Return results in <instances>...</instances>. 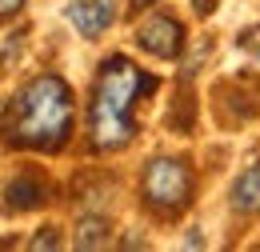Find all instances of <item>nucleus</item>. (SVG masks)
I'll return each instance as SVG.
<instances>
[{
	"label": "nucleus",
	"mask_w": 260,
	"mask_h": 252,
	"mask_svg": "<svg viewBox=\"0 0 260 252\" xmlns=\"http://www.w3.org/2000/svg\"><path fill=\"white\" fill-rule=\"evenodd\" d=\"M232 208L236 212H260V160L236 176V184H232Z\"/></svg>",
	"instance_id": "nucleus-7"
},
{
	"label": "nucleus",
	"mask_w": 260,
	"mask_h": 252,
	"mask_svg": "<svg viewBox=\"0 0 260 252\" xmlns=\"http://www.w3.org/2000/svg\"><path fill=\"white\" fill-rule=\"evenodd\" d=\"M192 8H196V12H200V16H208V12L216 8V0H192Z\"/></svg>",
	"instance_id": "nucleus-12"
},
{
	"label": "nucleus",
	"mask_w": 260,
	"mask_h": 252,
	"mask_svg": "<svg viewBox=\"0 0 260 252\" xmlns=\"http://www.w3.org/2000/svg\"><path fill=\"white\" fill-rule=\"evenodd\" d=\"M156 88V80L148 72H140L128 56H108L96 72V88H92V104H88V136L92 148L112 152L124 148L136 136V120H132V104L136 96H148Z\"/></svg>",
	"instance_id": "nucleus-2"
},
{
	"label": "nucleus",
	"mask_w": 260,
	"mask_h": 252,
	"mask_svg": "<svg viewBox=\"0 0 260 252\" xmlns=\"http://www.w3.org/2000/svg\"><path fill=\"white\" fill-rule=\"evenodd\" d=\"M20 8H24V0H0V20H12Z\"/></svg>",
	"instance_id": "nucleus-11"
},
{
	"label": "nucleus",
	"mask_w": 260,
	"mask_h": 252,
	"mask_svg": "<svg viewBox=\"0 0 260 252\" xmlns=\"http://www.w3.org/2000/svg\"><path fill=\"white\" fill-rule=\"evenodd\" d=\"M140 192H144V204H152L156 212H180V208H188V200H192V168L180 156L148 160L144 180H140Z\"/></svg>",
	"instance_id": "nucleus-3"
},
{
	"label": "nucleus",
	"mask_w": 260,
	"mask_h": 252,
	"mask_svg": "<svg viewBox=\"0 0 260 252\" xmlns=\"http://www.w3.org/2000/svg\"><path fill=\"white\" fill-rule=\"evenodd\" d=\"M28 248H32V252H52V248H60V236H56V228H40L32 240H28Z\"/></svg>",
	"instance_id": "nucleus-9"
},
{
	"label": "nucleus",
	"mask_w": 260,
	"mask_h": 252,
	"mask_svg": "<svg viewBox=\"0 0 260 252\" xmlns=\"http://www.w3.org/2000/svg\"><path fill=\"white\" fill-rule=\"evenodd\" d=\"M240 48H244V52H248V56L260 64V24H252V28L240 32Z\"/></svg>",
	"instance_id": "nucleus-10"
},
{
	"label": "nucleus",
	"mask_w": 260,
	"mask_h": 252,
	"mask_svg": "<svg viewBox=\"0 0 260 252\" xmlns=\"http://www.w3.org/2000/svg\"><path fill=\"white\" fill-rule=\"evenodd\" d=\"M68 20H72V28L80 36L96 40L100 32H108L112 20H116V0H72Z\"/></svg>",
	"instance_id": "nucleus-5"
},
{
	"label": "nucleus",
	"mask_w": 260,
	"mask_h": 252,
	"mask_svg": "<svg viewBox=\"0 0 260 252\" xmlns=\"http://www.w3.org/2000/svg\"><path fill=\"white\" fill-rule=\"evenodd\" d=\"M44 200H48V184L32 172H20V176H12L4 184V208L8 212H32Z\"/></svg>",
	"instance_id": "nucleus-6"
},
{
	"label": "nucleus",
	"mask_w": 260,
	"mask_h": 252,
	"mask_svg": "<svg viewBox=\"0 0 260 252\" xmlns=\"http://www.w3.org/2000/svg\"><path fill=\"white\" fill-rule=\"evenodd\" d=\"M108 220L104 216H84V220H76V248H84V252H96L108 244Z\"/></svg>",
	"instance_id": "nucleus-8"
},
{
	"label": "nucleus",
	"mask_w": 260,
	"mask_h": 252,
	"mask_svg": "<svg viewBox=\"0 0 260 252\" xmlns=\"http://www.w3.org/2000/svg\"><path fill=\"white\" fill-rule=\"evenodd\" d=\"M136 44L156 60H176L184 52V24L176 16H168V12H152L136 28Z\"/></svg>",
	"instance_id": "nucleus-4"
},
{
	"label": "nucleus",
	"mask_w": 260,
	"mask_h": 252,
	"mask_svg": "<svg viewBox=\"0 0 260 252\" xmlns=\"http://www.w3.org/2000/svg\"><path fill=\"white\" fill-rule=\"evenodd\" d=\"M152 0H132V12H140V8H148Z\"/></svg>",
	"instance_id": "nucleus-13"
},
{
	"label": "nucleus",
	"mask_w": 260,
	"mask_h": 252,
	"mask_svg": "<svg viewBox=\"0 0 260 252\" xmlns=\"http://www.w3.org/2000/svg\"><path fill=\"white\" fill-rule=\"evenodd\" d=\"M68 132H72V88L52 72L28 80L0 116V136L8 148L60 152Z\"/></svg>",
	"instance_id": "nucleus-1"
}]
</instances>
